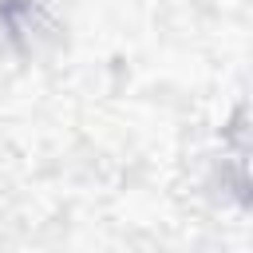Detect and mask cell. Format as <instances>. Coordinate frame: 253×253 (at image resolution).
<instances>
[]
</instances>
